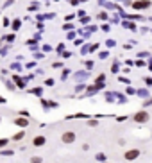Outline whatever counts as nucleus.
Instances as JSON below:
<instances>
[{"instance_id":"obj_1","label":"nucleus","mask_w":152,"mask_h":163,"mask_svg":"<svg viewBox=\"0 0 152 163\" xmlns=\"http://www.w3.org/2000/svg\"><path fill=\"white\" fill-rule=\"evenodd\" d=\"M134 120H136V122H147V120H149V113H147V111L136 113V115H134Z\"/></svg>"},{"instance_id":"obj_2","label":"nucleus","mask_w":152,"mask_h":163,"mask_svg":"<svg viewBox=\"0 0 152 163\" xmlns=\"http://www.w3.org/2000/svg\"><path fill=\"white\" fill-rule=\"evenodd\" d=\"M74 140H75V133L68 131V133H64V134H63V142H64V144H72Z\"/></svg>"},{"instance_id":"obj_3","label":"nucleus","mask_w":152,"mask_h":163,"mask_svg":"<svg viewBox=\"0 0 152 163\" xmlns=\"http://www.w3.org/2000/svg\"><path fill=\"white\" fill-rule=\"evenodd\" d=\"M138 156H140V151H138V149H133V151L125 152V160H136Z\"/></svg>"},{"instance_id":"obj_4","label":"nucleus","mask_w":152,"mask_h":163,"mask_svg":"<svg viewBox=\"0 0 152 163\" xmlns=\"http://www.w3.org/2000/svg\"><path fill=\"white\" fill-rule=\"evenodd\" d=\"M150 5V2H147V0H141V2H134V9H143V7H149Z\"/></svg>"},{"instance_id":"obj_5","label":"nucleus","mask_w":152,"mask_h":163,"mask_svg":"<svg viewBox=\"0 0 152 163\" xmlns=\"http://www.w3.org/2000/svg\"><path fill=\"white\" fill-rule=\"evenodd\" d=\"M45 144V138L43 136H36L34 138V145H43Z\"/></svg>"},{"instance_id":"obj_6","label":"nucleus","mask_w":152,"mask_h":163,"mask_svg":"<svg viewBox=\"0 0 152 163\" xmlns=\"http://www.w3.org/2000/svg\"><path fill=\"white\" fill-rule=\"evenodd\" d=\"M16 124H18V126H22V127H25V126H27V120H23V118H18V120H16Z\"/></svg>"},{"instance_id":"obj_7","label":"nucleus","mask_w":152,"mask_h":163,"mask_svg":"<svg viewBox=\"0 0 152 163\" xmlns=\"http://www.w3.org/2000/svg\"><path fill=\"white\" fill-rule=\"evenodd\" d=\"M5 144H7V140H0V147H4Z\"/></svg>"}]
</instances>
